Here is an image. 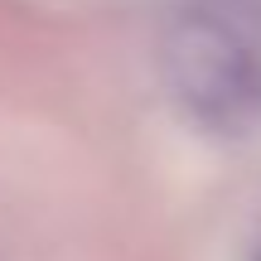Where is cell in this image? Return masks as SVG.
I'll list each match as a JSON object with an SVG mask.
<instances>
[{"label":"cell","mask_w":261,"mask_h":261,"mask_svg":"<svg viewBox=\"0 0 261 261\" xmlns=\"http://www.w3.org/2000/svg\"><path fill=\"white\" fill-rule=\"evenodd\" d=\"M165 77L203 130L242 140L261 126V5L184 0L165 24Z\"/></svg>","instance_id":"1"}]
</instances>
